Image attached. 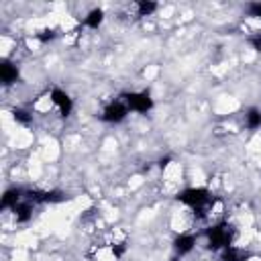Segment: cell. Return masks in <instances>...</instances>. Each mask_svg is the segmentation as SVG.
<instances>
[{
    "mask_svg": "<svg viewBox=\"0 0 261 261\" xmlns=\"http://www.w3.org/2000/svg\"><path fill=\"white\" fill-rule=\"evenodd\" d=\"M177 202H181L184 206L192 208L194 212H198L202 216L206 210L212 208L214 198L206 188H186L177 194Z\"/></svg>",
    "mask_w": 261,
    "mask_h": 261,
    "instance_id": "obj_1",
    "label": "cell"
},
{
    "mask_svg": "<svg viewBox=\"0 0 261 261\" xmlns=\"http://www.w3.org/2000/svg\"><path fill=\"white\" fill-rule=\"evenodd\" d=\"M206 243H208V249H212V251H222V249L230 247L232 245V228L226 222L210 226L206 232Z\"/></svg>",
    "mask_w": 261,
    "mask_h": 261,
    "instance_id": "obj_2",
    "label": "cell"
},
{
    "mask_svg": "<svg viewBox=\"0 0 261 261\" xmlns=\"http://www.w3.org/2000/svg\"><path fill=\"white\" fill-rule=\"evenodd\" d=\"M128 106L130 112H139V114H147L151 108H153V98L147 90H141V92H130L122 98Z\"/></svg>",
    "mask_w": 261,
    "mask_h": 261,
    "instance_id": "obj_3",
    "label": "cell"
},
{
    "mask_svg": "<svg viewBox=\"0 0 261 261\" xmlns=\"http://www.w3.org/2000/svg\"><path fill=\"white\" fill-rule=\"evenodd\" d=\"M128 112H130V110H128V106H126V102H124V100H114V102H110V104L102 110L100 118H102L104 122L118 124V122H122V120L126 118V114H128Z\"/></svg>",
    "mask_w": 261,
    "mask_h": 261,
    "instance_id": "obj_4",
    "label": "cell"
},
{
    "mask_svg": "<svg viewBox=\"0 0 261 261\" xmlns=\"http://www.w3.org/2000/svg\"><path fill=\"white\" fill-rule=\"evenodd\" d=\"M49 98H51V104L57 108V112H59L61 116H69V114L73 112V100H71V96H69L67 92H63L61 88H53L51 94H49Z\"/></svg>",
    "mask_w": 261,
    "mask_h": 261,
    "instance_id": "obj_5",
    "label": "cell"
},
{
    "mask_svg": "<svg viewBox=\"0 0 261 261\" xmlns=\"http://www.w3.org/2000/svg\"><path fill=\"white\" fill-rule=\"evenodd\" d=\"M194 245H196V234H192V232H179L175 237V241H173V253L179 255V257H184V255L192 253Z\"/></svg>",
    "mask_w": 261,
    "mask_h": 261,
    "instance_id": "obj_6",
    "label": "cell"
},
{
    "mask_svg": "<svg viewBox=\"0 0 261 261\" xmlns=\"http://www.w3.org/2000/svg\"><path fill=\"white\" fill-rule=\"evenodd\" d=\"M16 80H18V67H16V63H12L8 59H2L0 61V82L4 86H10Z\"/></svg>",
    "mask_w": 261,
    "mask_h": 261,
    "instance_id": "obj_7",
    "label": "cell"
},
{
    "mask_svg": "<svg viewBox=\"0 0 261 261\" xmlns=\"http://www.w3.org/2000/svg\"><path fill=\"white\" fill-rule=\"evenodd\" d=\"M22 202V192L18 188H10L4 192L2 200H0V208L2 210H14L18 204Z\"/></svg>",
    "mask_w": 261,
    "mask_h": 261,
    "instance_id": "obj_8",
    "label": "cell"
},
{
    "mask_svg": "<svg viewBox=\"0 0 261 261\" xmlns=\"http://www.w3.org/2000/svg\"><path fill=\"white\" fill-rule=\"evenodd\" d=\"M102 20H104L102 8H92V10L84 16V27H88V29H98V27L102 24Z\"/></svg>",
    "mask_w": 261,
    "mask_h": 261,
    "instance_id": "obj_9",
    "label": "cell"
},
{
    "mask_svg": "<svg viewBox=\"0 0 261 261\" xmlns=\"http://www.w3.org/2000/svg\"><path fill=\"white\" fill-rule=\"evenodd\" d=\"M245 126L249 130H257L261 128V110L259 108H249L245 112Z\"/></svg>",
    "mask_w": 261,
    "mask_h": 261,
    "instance_id": "obj_10",
    "label": "cell"
},
{
    "mask_svg": "<svg viewBox=\"0 0 261 261\" xmlns=\"http://www.w3.org/2000/svg\"><path fill=\"white\" fill-rule=\"evenodd\" d=\"M12 212H14L16 222H27V220L33 216V204H31L29 200H24V202H20Z\"/></svg>",
    "mask_w": 261,
    "mask_h": 261,
    "instance_id": "obj_11",
    "label": "cell"
},
{
    "mask_svg": "<svg viewBox=\"0 0 261 261\" xmlns=\"http://www.w3.org/2000/svg\"><path fill=\"white\" fill-rule=\"evenodd\" d=\"M220 253H222V261H245V259H247V253H245L243 249L234 247V245L222 249Z\"/></svg>",
    "mask_w": 261,
    "mask_h": 261,
    "instance_id": "obj_12",
    "label": "cell"
},
{
    "mask_svg": "<svg viewBox=\"0 0 261 261\" xmlns=\"http://www.w3.org/2000/svg\"><path fill=\"white\" fill-rule=\"evenodd\" d=\"M157 8H159V4L157 2H151V0H139L137 2V14L139 16H151Z\"/></svg>",
    "mask_w": 261,
    "mask_h": 261,
    "instance_id": "obj_13",
    "label": "cell"
},
{
    "mask_svg": "<svg viewBox=\"0 0 261 261\" xmlns=\"http://www.w3.org/2000/svg\"><path fill=\"white\" fill-rule=\"evenodd\" d=\"M12 114H14V120H16V122H22V124L31 122V114H29L27 110H22V108H14Z\"/></svg>",
    "mask_w": 261,
    "mask_h": 261,
    "instance_id": "obj_14",
    "label": "cell"
},
{
    "mask_svg": "<svg viewBox=\"0 0 261 261\" xmlns=\"http://www.w3.org/2000/svg\"><path fill=\"white\" fill-rule=\"evenodd\" d=\"M247 10H249V14H251V16L261 18V2H253V4H249V6H247Z\"/></svg>",
    "mask_w": 261,
    "mask_h": 261,
    "instance_id": "obj_15",
    "label": "cell"
}]
</instances>
